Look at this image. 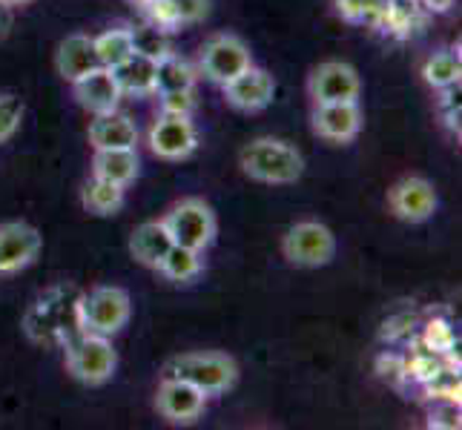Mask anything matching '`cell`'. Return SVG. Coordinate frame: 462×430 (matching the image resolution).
I'll return each instance as SVG.
<instances>
[{
  "instance_id": "cell-4",
  "label": "cell",
  "mask_w": 462,
  "mask_h": 430,
  "mask_svg": "<svg viewBox=\"0 0 462 430\" xmlns=\"http://www.w3.org/2000/svg\"><path fill=\"white\" fill-rule=\"evenodd\" d=\"M133 313L130 293L124 287H95L84 298H78V318L87 333H98V336H116L126 327Z\"/></svg>"
},
{
  "instance_id": "cell-29",
  "label": "cell",
  "mask_w": 462,
  "mask_h": 430,
  "mask_svg": "<svg viewBox=\"0 0 462 430\" xmlns=\"http://www.w3.org/2000/svg\"><path fill=\"white\" fill-rule=\"evenodd\" d=\"M379 373H382V379H388V381H393V385H400V381L408 376V364L400 356H382L379 359Z\"/></svg>"
},
{
  "instance_id": "cell-31",
  "label": "cell",
  "mask_w": 462,
  "mask_h": 430,
  "mask_svg": "<svg viewBox=\"0 0 462 430\" xmlns=\"http://www.w3.org/2000/svg\"><path fill=\"white\" fill-rule=\"evenodd\" d=\"M9 29H12V6L0 0V41L9 35Z\"/></svg>"
},
{
  "instance_id": "cell-6",
  "label": "cell",
  "mask_w": 462,
  "mask_h": 430,
  "mask_svg": "<svg viewBox=\"0 0 462 430\" xmlns=\"http://www.w3.org/2000/svg\"><path fill=\"white\" fill-rule=\"evenodd\" d=\"M282 252L296 267H325L337 256V235L319 221H299L284 233Z\"/></svg>"
},
{
  "instance_id": "cell-3",
  "label": "cell",
  "mask_w": 462,
  "mask_h": 430,
  "mask_svg": "<svg viewBox=\"0 0 462 430\" xmlns=\"http://www.w3.org/2000/svg\"><path fill=\"white\" fill-rule=\"evenodd\" d=\"M67 368L69 373L89 388H101L113 379L118 368V353L106 336L81 330L67 342Z\"/></svg>"
},
{
  "instance_id": "cell-7",
  "label": "cell",
  "mask_w": 462,
  "mask_h": 430,
  "mask_svg": "<svg viewBox=\"0 0 462 430\" xmlns=\"http://www.w3.org/2000/svg\"><path fill=\"white\" fill-rule=\"evenodd\" d=\"M199 63H201V75L207 81L225 87L238 72H245L250 67L253 52L238 35H216L204 43Z\"/></svg>"
},
{
  "instance_id": "cell-23",
  "label": "cell",
  "mask_w": 462,
  "mask_h": 430,
  "mask_svg": "<svg viewBox=\"0 0 462 430\" xmlns=\"http://www.w3.org/2000/svg\"><path fill=\"white\" fill-rule=\"evenodd\" d=\"M124 189L121 184H113V181H104V178H95L84 187V206L87 213L92 215H116L121 206H124Z\"/></svg>"
},
{
  "instance_id": "cell-30",
  "label": "cell",
  "mask_w": 462,
  "mask_h": 430,
  "mask_svg": "<svg viewBox=\"0 0 462 430\" xmlns=\"http://www.w3.org/2000/svg\"><path fill=\"white\" fill-rule=\"evenodd\" d=\"M437 373H439V364L434 361V356H420V359H413V364L408 368V376H417L420 381L434 379Z\"/></svg>"
},
{
  "instance_id": "cell-10",
  "label": "cell",
  "mask_w": 462,
  "mask_h": 430,
  "mask_svg": "<svg viewBox=\"0 0 462 430\" xmlns=\"http://www.w3.org/2000/svg\"><path fill=\"white\" fill-rule=\"evenodd\" d=\"M199 147V133L189 115H170L162 113L150 130V150L164 158V161H184L196 152Z\"/></svg>"
},
{
  "instance_id": "cell-15",
  "label": "cell",
  "mask_w": 462,
  "mask_h": 430,
  "mask_svg": "<svg viewBox=\"0 0 462 430\" xmlns=\"http://www.w3.org/2000/svg\"><path fill=\"white\" fill-rule=\"evenodd\" d=\"M72 89H75V101L92 115L113 113V109H118L121 95H124L113 69H106V67H98L81 75L78 81H72Z\"/></svg>"
},
{
  "instance_id": "cell-13",
  "label": "cell",
  "mask_w": 462,
  "mask_h": 430,
  "mask_svg": "<svg viewBox=\"0 0 462 430\" xmlns=\"http://www.w3.org/2000/svg\"><path fill=\"white\" fill-rule=\"evenodd\" d=\"M225 98L242 113H262L276 98V78L250 63L245 72H238L233 81L225 84Z\"/></svg>"
},
{
  "instance_id": "cell-8",
  "label": "cell",
  "mask_w": 462,
  "mask_h": 430,
  "mask_svg": "<svg viewBox=\"0 0 462 430\" xmlns=\"http://www.w3.org/2000/svg\"><path fill=\"white\" fill-rule=\"evenodd\" d=\"M308 92L313 104H339V101H359L362 81L359 72L342 60H325L310 72Z\"/></svg>"
},
{
  "instance_id": "cell-5",
  "label": "cell",
  "mask_w": 462,
  "mask_h": 430,
  "mask_svg": "<svg viewBox=\"0 0 462 430\" xmlns=\"http://www.w3.org/2000/svg\"><path fill=\"white\" fill-rule=\"evenodd\" d=\"M167 233L172 235V244H181L189 250H207L216 242L218 221L213 206L201 198H184L172 206V210L162 218Z\"/></svg>"
},
{
  "instance_id": "cell-21",
  "label": "cell",
  "mask_w": 462,
  "mask_h": 430,
  "mask_svg": "<svg viewBox=\"0 0 462 430\" xmlns=\"http://www.w3.org/2000/svg\"><path fill=\"white\" fill-rule=\"evenodd\" d=\"M124 95H150L155 92V58L144 52H133L121 67L113 69Z\"/></svg>"
},
{
  "instance_id": "cell-11",
  "label": "cell",
  "mask_w": 462,
  "mask_h": 430,
  "mask_svg": "<svg viewBox=\"0 0 462 430\" xmlns=\"http://www.w3.org/2000/svg\"><path fill=\"white\" fill-rule=\"evenodd\" d=\"M43 235L26 221H6L0 224V276H12L26 270L38 259Z\"/></svg>"
},
{
  "instance_id": "cell-1",
  "label": "cell",
  "mask_w": 462,
  "mask_h": 430,
  "mask_svg": "<svg viewBox=\"0 0 462 430\" xmlns=\"http://www.w3.org/2000/svg\"><path fill=\"white\" fill-rule=\"evenodd\" d=\"M245 175L262 184H296L305 172V158L282 138H256L238 155Z\"/></svg>"
},
{
  "instance_id": "cell-25",
  "label": "cell",
  "mask_w": 462,
  "mask_h": 430,
  "mask_svg": "<svg viewBox=\"0 0 462 430\" xmlns=\"http://www.w3.org/2000/svg\"><path fill=\"white\" fill-rule=\"evenodd\" d=\"M459 52L454 50H442L437 55H431L425 60V67H422V78H425V84L428 87H434V89H451L459 84Z\"/></svg>"
},
{
  "instance_id": "cell-33",
  "label": "cell",
  "mask_w": 462,
  "mask_h": 430,
  "mask_svg": "<svg viewBox=\"0 0 462 430\" xmlns=\"http://www.w3.org/2000/svg\"><path fill=\"white\" fill-rule=\"evenodd\" d=\"M4 4H9V6H23V4H29V0H4Z\"/></svg>"
},
{
  "instance_id": "cell-22",
  "label": "cell",
  "mask_w": 462,
  "mask_h": 430,
  "mask_svg": "<svg viewBox=\"0 0 462 430\" xmlns=\"http://www.w3.org/2000/svg\"><path fill=\"white\" fill-rule=\"evenodd\" d=\"M199 81V72L193 63L184 58L164 52L155 58V92H179V89H193Z\"/></svg>"
},
{
  "instance_id": "cell-18",
  "label": "cell",
  "mask_w": 462,
  "mask_h": 430,
  "mask_svg": "<svg viewBox=\"0 0 462 430\" xmlns=\"http://www.w3.org/2000/svg\"><path fill=\"white\" fill-rule=\"evenodd\" d=\"M172 247V235L167 233L164 221H144L138 224L135 233L130 235V252L138 264H144L150 270H158L164 261V256Z\"/></svg>"
},
{
  "instance_id": "cell-26",
  "label": "cell",
  "mask_w": 462,
  "mask_h": 430,
  "mask_svg": "<svg viewBox=\"0 0 462 430\" xmlns=\"http://www.w3.org/2000/svg\"><path fill=\"white\" fill-rule=\"evenodd\" d=\"M158 270H162L170 281H189L201 273V252L181 247V244H172Z\"/></svg>"
},
{
  "instance_id": "cell-14",
  "label": "cell",
  "mask_w": 462,
  "mask_h": 430,
  "mask_svg": "<svg viewBox=\"0 0 462 430\" xmlns=\"http://www.w3.org/2000/svg\"><path fill=\"white\" fill-rule=\"evenodd\" d=\"M362 130V109L359 101L339 104H316L313 109V133L333 143L354 141Z\"/></svg>"
},
{
  "instance_id": "cell-34",
  "label": "cell",
  "mask_w": 462,
  "mask_h": 430,
  "mask_svg": "<svg viewBox=\"0 0 462 430\" xmlns=\"http://www.w3.org/2000/svg\"><path fill=\"white\" fill-rule=\"evenodd\" d=\"M138 4H144V0H138Z\"/></svg>"
},
{
  "instance_id": "cell-2",
  "label": "cell",
  "mask_w": 462,
  "mask_h": 430,
  "mask_svg": "<svg viewBox=\"0 0 462 430\" xmlns=\"http://www.w3.org/2000/svg\"><path fill=\"white\" fill-rule=\"evenodd\" d=\"M167 376L184 379L193 388L204 390L207 396L225 393L238 381V364L227 353H213V350H204V353H184L175 356L167 364Z\"/></svg>"
},
{
  "instance_id": "cell-24",
  "label": "cell",
  "mask_w": 462,
  "mask_h": 430,
  "mask_svg": "<svg viewBox=\"0 0 462 430\" xmlns=\"http://www.w3.org/2000/svg\"><path fill=\"white\" fill-rule=\"evenodd\" d=\"M92 41H95V52H98L101 67H106V69L121 67V63L135 52L133 29H109Z\"/></svg>"
},
{
  "instance_id": "cell-12",
  "label": "cell",
  "mask_w": 462,
  "mask_h": 430,
  "mask_svg": "<svg viewBox=\"0 0 462 430\" xmlns=\"http://www.w3.org/2000/svg\"><path fill=\"white\" fill-rule=\"evenodd\" d=\"M207 405V393L193 388L184 379L167 376L162 385H158V396H155V407L158 413L172 422V425H189L196 422Z\"/></svg>"
},
{
  "instance_id": "cell-27",
  "label": "cell",
  "mask_w": 462,
  "mask_h": 430,
  "mask_svg": "<svg viewBox=\"0 0 462 430\" xmlns=\"http://www.w3.org/2000/svg\"><path fill=\"white\" fill-rule=\"evenodd\" d=\"M23 121V101L12 92H0V143H6L21 130Z\"/></svg>"
},
{
  "instance_id": "cell-9",
  "label": "cell",
  "mask_w": 462,
  "mask_h": 430,
  "mask_svg": "<svg viewBox=\"0 0 462 430\" xmlns=\"http://www.w3.org/2000/svg\"><path fill=\"white\" fill-rule=\"evenodd\" d=\"M388 206L400 221L422 224L437 213V189L428 178L408 175V178H400L388 189Z\"/></svg>"
},
{
  "instance_id": "cell-20",
  "label": "cell",
  "mask_w": 462,
  "mask_h": 430,
  "mask_svg": "<svg viewBox=\"0 0 462 430\" xmlns=\"http://www.w3.org/2000/svg\"><path fill=\"white\" fill-rule=\"evenodd\" d=\"M138 152L135 150H95L92 175L95 178L130 187L138 178Z\"/></svg>"
},
{
  "instance_id": "cell-32",
  "label": "cell",
  "mask_w": 462,
  "mask_h": 430,
  "mask_svg": "<svg viewBox=\"0 0 462 430\" xmlns=\"http://www.w3.org/2000/svg\"><path fill=\"white\" fill-rule=\"evenodd\" d=\"M422 4L428 6V9H434V12H445L451 6V0H422Z\"/></svg>"
},
{
  "instance_id": "cell-28",
  "label": "cell",
  "mask_w": 462,
  "mask_h": 430,
  "mask_svg": "<svg viewBox=\"0 0 462 430\" xmlns=\"http://www.w3.org/2000/svg\"><path fill=\"white\" fill-rule=\"evenodd\" d=\"M162 95V113L170 115H189L196 106L193 89H179V92H158Z\"/></svg>"
},
{
  "instance_id": "cell-17",
  "label": "cell",
  "mask_w": 462,
  "mask_h": 430,
  "mask_svg": "<svg viewBox=\"0 0 462 430\" xmlns=\"http://www.w3.org/2000/svg\"><path fill=\"white\" fill-rule=\"evenodd\" d=\"M55 67L63 81H78L81 75L101 67L98 52H95V41L89 35H69L63 38L55 55Z\"/></svg>"
},
{
  "instance_id": "cell-19",
  "label": "cell",
  "mask_w": 462,
  "mask_h": 430,
  "mask_svg": "<svg viewBox=\"0 0 462 430\" xmlns=\"http://www.w3.org/2000/svg\"><path fill=\"white\" fill-rule=\"evenodd\" d=\"M144 9L150 14L152 26L175 29L184 23L201 21L210 12V0H144Z\"/></svg>"
},
{
  "instance_id": "cell-16",
  "label": "cell",
  "mask_w": 462,
  "mask_h": 430,
  "mask_svg": "<svg viewBox=\"0 0 462 430\" xmlns=\"http://www.w3.org/2000/svg\"><path fill=\"white\" fill-rule=\"evenodd\" d=\"M89 143L95 150H135L138 143L135 121L118 113V109L95 115V121L89 124Z\"/></svg>"
}]
</instances>
